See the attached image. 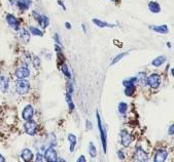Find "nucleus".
Here are the masks:
<instances>
[{"label":"nucleus","mask_w":174,"mask_h":162,"mask_svg":"<svg viewBox=\"0 0 174 162\" xmlns=\"http://www.w3.org/2000/svg\"><path fill=\"white\" fill-rule=\"evenodd\" d=\"M3 161H5V158L2 155H0V162H3Z\"/></svg>","instance_id":"42"},{"label":"nucleus","mask_w":174,"mask_h":162,"mask_svg":"<svg viewBox=\"0 0 174 162\" xmlns=\"http://www.w3.org/2000/svg\"><path fill=\"white\" fill-rule=\"evenodd\" d=\"M30 74H31V72L27 66L18 67L15 71V75L18 79H27L29 76H30Z\"/></svg>","instance_id":"8"},{"label":"nucleus","mask_w":174,"mask_h":162,"mask_svg":"<svg viewBox=\"0 0 174 162\" xmlns=\"http://www.w3.org/2000/svg\"><path fill=\"white\" fill-rule=\"evenodd\" d=\"M60 70L62 72V74H63L65 77L67 79H71V73H70V70H69V67H68V65L66 63H62L61 66H60Z\"/></svg>","instance_id":"22"},{"label":"nucleus","mask_w":174,"mask_h":162,"mask_svg":"<svg viewBox=\"0 0 174 162\" xmlns=\"http://www.w3.org/2000/svg\"><path fill=\"white\" fill-rule=\"evenodd\" d=\"M36 161L38 162H41V161H44V154H41L40 152H38L37 154H36V158H35Z\"/></svg>","instance_id":"33"},{"label":"nucleus","mask_w":174,"mask_h":162,"mask_svg":"<svg viewBox=\"0 0 174 162\" xmlns=\"http://www.w3.org/2000/svg\"><path fill=\"white\" fill-rule=\"evenodd\" d=\"M67 138H68V142H69V151L72 153V152H74L75 147L77 145V138L73 134H69Z\"/></svg>","instance_id":"17"},{"label":"nucleus","mask_w":174,"mask_h":162,"mask_svg":"<svg viewBox=\"0 0 174 162\" xmlns=\"http://www.w3.org/2000/svg\"><path fill=\"white\" fill-rule=\"evenodd\" d=\"M88 150H89V155L91 156V158H96L97 148H96V146H95V144L93 143V142H90L89 147H88Z\"/></svg>","instance_id":"24"},{"label":"nucleus","mask_w":174,"mask_h":162,"mask_svg":"<svg viewBox=\"0 0 174 162\" xmlns=\"http://www.w3.org/2000/svg\"><path fill=\"white\" fill-rule=\"evenodd\" d=\"M54 40L56 42V44L62 46V43H61V40H60V37H59V34H55L54 35Z\"/></svg>","instance_id":"35"},{"label":"nucleus","mask_w":174,"mask_h":162,"mask_svg":"<svg viewBox=\"0 0 174 162\" xmlns=\"http://www.w3.org/2000/svg\"><path fill=\"white\" fill-rule=\"evenodd\" d=\"M147 6H149V11L153 12V14H159V12H161V5L159 4V2L150 1Z\"/></svg>","instance_id":"20"},{"label":"nucleus","mask_w":174,"mask_h":162,"mask_svg":"<svg viewBox=\"0 0 174 162\" xmlns=\"http://www.w3.org/2000/svg\"><path fill=\"white\" fill-rule=\"evenodd\" d=\"M110 1H112V2H117V1H120V0H110Z\"/></svg>","instance_id":"45"},{"label":"nucleus","mask_w":174,"mask_h":162,"mask_svg":"<svg viewBox=\"0 0 174 162\" xmlns=\"http://www.w3.org/2000/svg\"><path fill=\"white\" fill-rule=\"evenodd\" d=\"M136 83H137V77L136 76L127 78V79H125V80H123V85L125 87L128 86V85H136Z\"/></svg>","instance_id":"27"},{"label":"nucleus","mask_w":174,"mask_h":162,"mask_svg":"<svg viewBox=\"0 0 174 162\" xmlns=\"http://www.w3.org/2000/svg\"><path fill=\"white\" fill-rule=\"evenodd\" d=\"M9 87V80L5 76H0V91L6 92Z\"/></svg>","instance_id":"19"},{"label":"nucleus","mask_w":174,"mask_h":162,"mask_svg":"<svg viewBox=\"0 0 174 162\" xmlns=\"http://www.w3.org/2000/svg\"><path fill=\"white\" fill-rule=\"evenodd\" d=\"M134 158H135V160L137 161L145 162L149 160V155H147V153L142 148L138 146L135 149V156H134Z\"/></svg>","instance_id":"10"},{"label":"nucleus","mask_w":174,"mask_h":162,"mask_svg":"<svg viewBox=\"0 0 174 162\" xmlns=\"http://www.w3.org/2000/svg\"><path fill=\"white\" fill-rule=\"evenodd\" d=\"M6 22L9 25V27L16 30V31H19L20 30V21L14 15H11V14L6 15Z\"/></svg>","instance_id":"11"},{"label":"nucleus","mask_w":174,"mask_h":162,"mask_svg":"<svg viewBox=\"0 0 174 162\" xmlns=\"http://www.w3.org/2000/svg\"><path fill=\"white\" fill-rule=\"evenodd\" d=\"M76 161H77V162H86L87 159H86V157H85L84 155H80V156L77 158V160H76Z\"/></svg>","instance_id":"38"},{"label":"nucleus","mask_w":174,"mask_h":162,"mask_svg":"<svg viewBox=\"0 0 174 162\" xmlns=\"http://www.w3.org/2000/svg\"><path fill=\"white\" fill-rule=\"evenodd\" d=\"M65 27H66V29H67V30H69V29H71V27H72V26H71V24H70V23L66 22V23H65Z\"/></svg>","instance_id":"40"},{"label":"nucleus","mask_w":174,"mask_h":162,"mask_svg":"<svg viewBox=\"0 0 174 162\" xmlns=\"http://www.w3.org/2000/svg\"><path fill=\"white\" fill-rule=\"evenodd\" d=\"M136 91V85H128L125 87V95L127 97H132Z\"/></svg>","instance_id":"26"},{"label":"nucleus","mask_w":174,"mask_h":162,"mask_svg":"<svg viewBox=\"0 0 174 162\" xmlns=\"http://www.w3.org/2000/svg\"><path fill=\"white\" fill-rule=\"evenodd\" d=\"M170 74H171V76H173V69H171V71H170Z\"/></svg>","instance_id":"44"},{"label":"nucleus","mask_w":174,"mask_h":162,"mask_svg":"<svg viewBox=\"0 0 174 162\" xmlns=\"http://www.w3.org/2000/svg\"><path fill=\"white\" fill-rule=\"evenodd\" d=\"M168 134H170V135L174 134V125L173 124L170 125V127L168 128Z\"/></svg>","instance_id":"36"},{"label":"nucleus","mask_w":174,"mask_h":162,"mask_svg":"<svg viewBox=\"0 0 174 162\" xmlns=\"http://www.w3.org/2000/svg\"><path fill=\"white\" fill-rule=\"evenodd\" d=\"M21 158L24 161H26V162L32 161V160H33V158H34L33 152H32L30 149L26 148V149H24V150L21 152Z\"/></svg>","instance_id":"16"},{"label":"nucleus","mask_w":174,"mask_h":162,"mask_svg":"<svg viewBox=\"0 0 174 162\" xmlns=\"http://www.w3.org/2000/svg\"><path fill=\"white\" fill-rule=\"evenodd\" d=\"M16 4H17L20 11H26L31 7L32 0H17V1H16Z\"/></svg>","instance_id":"13"},{"label":"nucleus","mask_w":174,"mask_h":162,"mask_svg":"<svg viewBox=\"0 0 174 162\" xmlns=\"http://www.w3.org/2000/svg\"><path fill=\"white\" fill-rule=\"evenodd\" d=\"M37 129H38V124L37 122H35L34 120H27L25 121L24 123V130L25 133L27 134L28 135H31V137H34L37 133Z\"/></svg>","instance_id":"4"},{"label":"nucleus","mask_w":174,"mask_h":162,"mask_svg":"<svg viewBox=\"0 0 174 162\" xmlns=\"http://www.w3.org/2000/svg\"><path fill=\"white\" fill-rule=\"evenodd\" d=\"M92 23H93L94 25H96L98 28H113L114 26H116L114 24H109V23L101 21L99 19H93L92 20Z\"/></svg>","instance_id":"18"},{"label":"nucleus","mask_w":174,"mask_h":162,"mask_svg":"<svg viewBox=\"0 0 174 162\" xmlns=\"http://www.w3.org/2000/svg\"><path fill=\"white\" fill-rule=\"evenodd\" d=\"M121 144L124 148H128L132 143V135L127 129H122L121 130Z\"/></svg>","instance_id":"7"},{"label":"nucleus","mask_w":174,"mask_h":162,"mask_svg":"<svg viewBox=\"0 0 174 162\" xmlns=\"http://www.w3.org/2000/svg\"><path fill=\"white\" fill-rule=\"evenodd\" d=\"M31 61H32L31 55L29 54L28 51H25L22 55V62H23V64H24V66H28L31 63Z\"/></svg>","instance_id":"29"},{"label":"nucleus","mask_w":174,"mask_h":162,"mask_svg":"<svg viewBox=\"0 0 174 162\" xmlns=\"http://www.w3.org/2000/svg\"><path fill=\"white\" fill-rule=\"evenodd\" d=\"M86 127H87V129H92V128H93V125H92L91 121H89V120L86 121Z\"/></svg>","instance_id":"37"},{"label":"nucleus","mask_w":174,"mask_h":162,"mask_svg":"<svg viewBox=\"0 0 174 162\" xmlns=\"http://www.w3.org/2000/svg\"><path fill=\"white\" fill-rule=\"evenodd\" d=\"M128 104L125 103V102H121L117 106V110H119V113L122 114V115H125L128 112Z\"/></svg>","instance_id":"28"},{"label":"nucleus","mask_w":174,"mask_h":162,"mask_svg":"<svg viewBox=\"0 0 174 162\" xmlns=\"http://www.w3.org/2000/svg\"><path fill=\"white\" fill-rule=\"evenodd\" d=\"M137 77V82H138L139 84H141L142 86H145L146 84V74L144 73V72H139L138 76H136Z\"/></svg>","instance_id":"25"},{"label":"nucleus","mask_w":174,"mask_h":162,"mask_svg":"<svg viewBox=\"0 0 174 162\" xmlns=\"http://www.w3.org/2000/svg\"><path fill=\"white\" fill-rule=\"evenodd\" d=\"M30 82L26 79H18V81L16 82V91L21 95L27 94L30 91Z\"/></svg>","instance_id":"2"},{"label":"nucleus","mask_w":174,"mask_h":162,"mask_svg":"<svg viewBox=\"0 0 174 162\" xmlns=\"http://www.w3.org/2000/svg\"><path fill=\"white\" fill-rule=\"evenodd\" d=\"M19 34H20V39H21L22 42H24L25 44L29 43V41H30L31 34H30V32H29L28 30H26V29H20L19 30Z\"/></svg>","instance_id":"15"},{"label":"nucleus","mask_w":174,"mask_h":162,"mask_svg":"<svg viewBox=\"0 0 174 162\" xmlns=\"http://www.w3.org/2000/svg\"><path fill=\"white\" fill-rule=\"evenodd\" d=\"M44 161L47 162H56L58 159V153L55 150V147H48L47 150H44Z\"/></svg>","instance_id":"6"},{"label":"nucleus","mask_w":174,"mask_h":162,"mask_svg":"<svg viewBox=\"0 0 174 162\" xmlns=\"http://www.w3.org/2000/svg\"><path fill=\"white\" fill-rule=\"evenodd\" d=\"M32 64H33V67L35 69H39L40 68V65H41V61L40 59H39L37 55H35V57H33V59H32Z\"/></svg>","instance_id":"31"},{"label":"nucleus","mask_w":174,"mask_h":162,"mask_svg":"<svg viewBox=\"0 0 174 162\" xmlns=\"http://www.w3.org/2000/svg\"><path fill=\"white\" fill-rule=\"evenodd\" d=\"M58 3H59V5L63 7V11H66V6L64 5V2L62 1V0H58Z\"/></svg>","instance_id":"39"},{"label":"nucleus","mask_w":174,"mask_h":162,"mask_svg":"<svg viewBox=\"0 0 174 162\" xmlns=\"http://www.w3.org/2000/svg\"><path fill=\"white\" fill-rule=\"evenodd\" d=\"M48 142H50V147H56L57 145V138L54 134H51L48 135Z\"/></svg>","instance_id":"32"},{"label":"nucleus","mask_w":174,"mask_h":162,"mask_svg":"<svg viewBox=\"0 0 174 162\" xmlns=\"http://www.w3.org/2000/svg\"><path fill=\"white\" fill-rule=\"evenodd\" d=\"M28 31L30 32V34L33 36H38V37H42V36H44V32H42L39 28L34 27V26H30V27L28 28Z\"/></svg>","instance_id":"23"},{"label":"nucleus","mask_w":174,"mask_h":162,"mask_svg":"<svg viewBox=\"0 0 174 162\" xmlns=\"http://www.w3.org/2000/svg\"><path fill=\"white\" fill-rule=\"evenodd\" d=\"M81 27H83V31H84V33H85V34H87V29H86V25H85V24H83V25H81Z\"/></svg>","instance_id":"41"},{"label":"nucleus","mask_w":174,"mask_h":162,"mask_svg":"<svg viewBox=\"0 0 174 162\" xmlns=\"http://www.w3.org/2000/svg\"><path fill=\"white\" fill-rule=\"evenodd\" d=\"M34 116V109L31 105H27L22 112V119L25 121L30 120Z\"/></svg>","instance_id":"12"},{"label":"nucleus","mask_w":174,"mask_h":162,"mask_svg":"<svg viewBox=\"0 0 174 162\" xmlns=\"http://www.w3.org/2000/svg\"><path fill=\"white\" fill-rule=\"evenodd\" d=\"M169 155V152L166 150V149H159V150L156 151V154L153 156V161L155 162H164L167 160Z\"/></svg>","instance_id":"9"},{"label":"nucleus","mask_w":174,"mask_h":162,"mask_svg":"<svg viewBox=\"0 0 174 162\" xmlns=\"http://www.w3.org/2000/svg\"><path fill=\"white\" fill-rule=\"evenodd\" d=\"M96 116H97V123H98V129L100 131V138H101V144H102V148H103V152L106 153L107 150V135L105 133V129L103 127L102 121H101V117L99 115V112H96Z\"/></svg>","instance_id":"1"},{"label":"nucleus","mask_w":174,"mask_h":162,"mask_svg":"<svg viewBox=\"0 0 174 162\" xmlns=\"http://www.w3.org/2000/svg\"><path fill=\"white\" fill-rule=\"evenodd\" d=\"M129 55V51H125V52H121L120 55H117L116 58H114L112 61H111V64L110 65H116L117 63H119L121 59H122L123 58H125L126 55Z\"/></svg>","instance_id":"30"},{"label":"nucleus","mask_w":174,"mask_h":162,"mask_svg":"<svg viewBox=\"0 0 174 162\" xmlns=\"http://www.w3.org/2000/svg\"><path fill=\"white\" fill-rule=\"evenodd\" d=\"M166 61H167V58L165 57V55H160V57H157L156 59H153V61H152V65L153 66V67L159 68V67H161V66H162Z\"/></svg>","instance_id":"21"},{"label":"nucleus","mask_w":174,"mask_h":162,"mask_svg":"<svg viewBox=\"0 0 174 162\" xmlns=\"http://www.w3.org/2000/svg\"><path fill=\"white\" fill-rule=\"evenodd\" d=\"M149 29L153 30V31H155L157 33H159V34H168L169 33V28L167 25H159V26H149Z\"/></svg>","instance_id":"14"},{"label":"nucleus","mask_w":174,"mask_h":162,"mask_svg":"<svg viewBox=\"0 0 174 162\" xmlns=\"http://www.w3.org/2000/svg\"><path fill=\"white\" fill-rule=\"evenodd\" d=\"M167 46H168V47H171V44H170V42H168V43H167Z\"/></svg>","instance_id":"43"},{"label":"nucleus","mask_w":174,"mask_h":162,"mask_svg":"<svg viewBox=\"0 0 174 162\" xmlns=\"http://www.w3.org/2000/svg\"><path fill=\"white\" fill-rule=\"evenodd\" d=\"M32 15H33L34 20L38 23V25L40 26L42 29H45L47 27H48V25H50V19H48L47 15L38 14V12L35 11L32 12Z\"/></svg>","instance_id":"5"},{"label":"nucleus","mask_w":174,"mask_h":162,"mask_svg":"<svg viewBox=\"0 0 174 162\" xmlns=\"http://www.w3.org/2000/svg\"><path fill=\"white\" fill-rule=\"evenodd\" d=\"M117 157H119V159L121 160H125V158H126V155L124 154V152L122 150H119L117 152Z\"/></svg>","instance_id":"34"},{"label":"nucleus","mask_w":174,"mask_h":162,"mask_svg":"<svg viewBox=\"0 0 174 162\" xmlns=\"http://www.w3.org/2000/svg\"><path fill=\"white\" fill-rule=\"evenodd\" d=\"M161 82H162V78L161 76L157 73H152L150 75L146 76V84L149 85L150 88L157 89L160 87Z\"/></svg>","instance_id":"3"}]
</instances>
